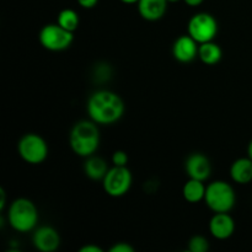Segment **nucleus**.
I'll return each mask as SVG.
<instances>
[{
    "label": "nucleus",
    "instance_id": "26",
    "mask_svg": "<svg viewBox=\"0 0 252 252\" xmlns=\"http://www.w3.org/2000/svg\"><path fill=\"white\" fill-rule=\"evenodd\" d=\"M248 154H249V158L252 160V140L250 142V144H249L248 147Z\"/></svg>",
    "mask_w": 252,
    "mask_h": 252
},
{
    "label": "nucleus",
    "instance_id": "25",
    "mask_svg": "<svg viewBox=\"0 0 252 252\" xmlns=\"http://www.w3.org/2000/svg\"><path fill=\"white\" fill-rule=\"evenodd\" d=\"M0 196H1V199H0V209L4 211V207H5V192L4 189H0Z\"/></svg>",
    "mask_w": 252,
    "mask_h": 252
},
{
    "label": "nucleus",
    "instance_id": "28",
    "mask_svg": "<svg viewBox=\"0 0 252 252\" xmlns=\"http://www.w3.org/2000/svg\"><path fill=\"white\" fill-rule=\"evenodd\" d=\"M167 1H169V2H177V1H180V0H167Z\"/></svg>",
    "mask_w": 252,
    "mask_h": 252
},
{
    "label": "nucleus",
    "instance_id": "4",
    "mask_svg": "<svg viewBox=\"0 0 252 252\" xmlns=\"http://www.w3.org/2000/svg\"><path fill=\"white\" fill-rule=\"evenodd\" d=\"M204 202L214 213H229L235 206V191L228 182L214 181L207 186Z\"/></svg>",
    "mask_w": 252,
    "mask_h": 252
},
{
    "label": "nucleus",
    "instance_id": "6",
    "mask_svg": "<svg viewBox=\"0 0 252 252\" xmlns=\"http://www.w3.org/2000/svg\"><path fill=\"white\" fill-rule=\"evenodd\" d=\"M38 39L43 48L52 52H59L71 46L74 34L73 32L63 29L57 22V24H48L42 27L38 34Z\"/></svg>",
    "mask_w": 252,
    "mask_h": 252
},
{
    "label": "nucleus",
    "instance_id": "21",
    "mask_svg": "<svg viewBox=\"0 0 252 252\" xmlns=\"http://www.w3.org/2000/svg\"><path fill=\"white\" fill-rule=\"evenodd\" d=\"M110 252H134V248L127 243H117L110 249Z\"/></svg>",
    "mask_w": 252,
    "mask_h": 252
},
{
    "label": "nucleus",
    "instance_id": "13",
    "mask_svg": "<svg viewBox=\"0 0 252 252\" xmlns=\"http://www.w3.org/2000/svg\"><path fill=\"white\" fill-rule=\"evenodd\" d=\"M167 0H139L138 11L147 21H158L167 10Z\"/></svg>",
    "mask_w": 252,
    "mask_h": 252
},
{
    "label": "nucleus",
    "instance_id": "10",
    "mask_svg": "<svg viewBox=\"0 0 252 252\" xmlns=\"http://www.w3.org/2000/svg\"><path fill=\"white\" fill-rule=\"evenodd\" d=\"M199 43L189 34L180 36L172 46V56L180 63H191L198 57Z\"/></svg>",
    "mask_w": 252,
    "mask_h": 252
},
{
    "label": "nucleus",
    "instance_id": "12",
    "mask_svg": "<svg viewBox=\"0 0 252 252\" xmlns=\"http://www.w3.org/2000/svg\"><path fill=\"white\" fill-rule=\"evenodd\" d=\"M209 231L218 240H226L235 231V221L228 213H214L209 221Z\"/></svg>",
    "mask_w": 252,
    "mask_h": 252
},
{
    "label": "nucleus",
    "instance_id": "22",
    "mask_svg": "<svg viewBox=\"0 0 252 252\" xmlns=\"http://www.w3.org/2000/svg\"><path fill=\"white\" fill-rule=\"evenodd\" d=\"M78 2L84 9H93V7L96 6L98 0H78Z\"/></svg>",
    "mask_w": 252,
    "mask_h": 252
},
{
    "label": "nucleus",
    "instance_id": "8",
    "mask_svg": "<svg viewBox=\"0 0 252 252\" xmlns=\"http://www.w3.org/2000/svg\"><path fill=\"white\" fill-rule=\"evenodd\" d=\"M133 177L127 166L111 167L102 180V186L106 193L111 197H122L130 189Z\"/></svg>",
    "mask_w": 252,
    "mask_h": 252
},
{
    "label": "nucleus",
    "instance_id": "19",
    "mask_svg": "<svg viewBox=\"0 0 252 252\" xmlns=\"http://www.w3.org/2000/svg\"><path fill=\"white\" fill-rule=\"evenodd\" d=\"M189 250L191 252H207L209 250L208 240L202 235H194L189 241Z\"/></svg>",
    "mask_w": 252,
    "mask_h": 252
},
{
    "label": "nucleus",
    "instance_id": "2",
    "mask_svg": "<svg viewBox=\"0 0 252 252\" xmlns=\"http://www.w3.org/2000/svg\"><path fill=\"white\" fill-rule=\"evenodd\" d=\"M71 150L81 158H89L100 147V130L94 121H79L73 126L69 134Z\"/></svg>",
    "mask_w": 252,
    "mask_h": 252
},
{
    "label": "nucleus",
    "instance_id": "16",
    "mask_svg": "<svg viewBox=\"0 0 252 252\" xmlns=\"http://www.w3.org/2000/svg\"><path fill=\"white\" fill-rule=\"evenodd\" d=\"M221 56H223L221 48L218 44L214 43L213 41L199 44L198 58L206 65H216V64H218L220 62Z\"/></svg>",
    "mask_w": 252,
    "mask_h": 252
},
{
    "label": "nucleus",
    "instance_id": "1",
    "mask_svg": "<svg viewBox=\"0 0 252 252\" xmlns=\"http://www.w3.org/2000/svg\"><path fill=\"white\" fill-rule=\"evenodd\" d=\"M89 117L97 125H113L125 113V102L120 95L110 90H98L89 97Z\"/></svg>",
    "mask_w": 252,
    "mask_h": 252
},
{
    "label": "nucleus",
    "instance_id": "9",
    "mask_svg": "<svg viewBox=\"0 0 252 252\" xmlns=\"http://www.w3.org/2000/svg\"><path fill=\"white\" fill-rule=\"evenodd\" d=\"M185 170L189 179L206 181L212 172V165L208 158L202 153H193L187 158L185 162Z\"/></svg>",
    "mask_w": 252,
    "mask_h": 252
},
{
    "label": "nucleus",
    "instance_id": "17",
    "mask_svg": "<svg viewBox=\"0 0 252 252\" xmlns=\"http://www.w3.org/2000/svg\"><path fill=\"white\" fill-rule=\"evenodd\" d=\"M207 187L204 186L203 181L199 180L189 179L186 184L184 185L182 189V194L184 198L189 203H198V202L204 201V196H206Z\"/></svg>",
    "mask_w": 252,
    "mask_h": 252
},
{
    "label": "nucleus",
    "instance_id": "15",
    "mask_svg": "<svg viewBox=\"0 0 252 252\" xmlns=\"http://www.w3.org/2000/svg\"><path fill=\"white\" fill-rule=\"evenodd\" d=\"M108 170L110 169L107 166V162L102 158L95 157V155L86 158V161L84 164V172L90 180H94V181L103 180Z\"/></svg>",
    "mask_w": 252,
    "mask_h": 252
},
{
    "label": "nucleus",
    "instance_id": "3",
    "mask_svg": "<svg viewBox=\"0 0 252 252\" xmlns=\"http://www.w3.org/2000/svg\"><path fill=\"white\" fill-rule=\"evenodd\" d=\"M7 220L14 230L19 233H29L33 230L38 223V211L30 199L17 198L10 204Z\"/></svg>",
    "mask_w": 252,
    "mask_h": 252
},
{
    "label": "nucleus",
    "instance_id": "7",
    "mask_svg": "<svg viewBox=\"0 0 252 252\" xmlns=\"http://www.w3.org/2000/svg\"><path fill=\"white\" fill-rule=\"evenodd\" d=\"M187 30L194 41L199 44L206 43L216 38L218 33V22L213 15L208 12H198L189 19Z\"/></svg>",
    "mask_w": 252,
    "mask_h": 252
},
{
    "label": "nucleus",
    "instance_id": "23",
    "mask_svg": "<svg viewBox=\"0 0 252 252\" xmlns=\"http://www.w3.org/2000/svg\"><path fill=\"white\" fill-rule=\"evenodd\" d=\"M103 250L96 245H85L79 249V252H102Z\"/></svg>",
    "mask_w": 252,
    "mask_h": 252
},
{
    "label": "nucleus",
    "instance_id": "11",
    "mask_svg": "<svg viewBox=\"0 0 252 252\" xmlns=\"http://www.w3.org/2000/svg\"><path fill=\"white\" fill-rule=\"evenodd\" d=\"M32 243L38 251L53 252L61 245V236L56 229L44 225L34 230Z\"/></svg>",
    "mask_w": 252,
    "mask_h": 252
},
{
    "label": "nucleus",
    "instance_id": "20",
    "mask_svg": "<svg viewBox=\"0 0 252 252\" xmlns=\"http://www.w3.org/2000/svg\"><path fill=\"white\" fill-rule=\"evenodd\" d=\"M112 162L115 166H127L128 155L123 150H117L112 155Z\"/></svg>",
    "mask_w": 252,
    "mask_h": 252
},
{
    "label": "nucleus",
    "instance_id": "24",
    "mask_svg": "<svg viewBox=\"0 0 252 252\" xmlns=\"http://www.w3.org/2000/svg\"><path fill=\"white\" fill-rule=\"evenodd\" d=\"M184 1L186 2L189 6L194 7V6H199V5H201L204 0H184Z\"/></svg>",
    "mask_w": 252,
    "mask_h": 252
},
{
    "label": "nucleus",
    "instance_id": "14",
    "mask_svg": "<svg viewBox=\"0 0 252 252\" xmlns=\"http://www.w3.org/2000/svg\"><path fill=\"white\" fill-rule=\"evenodd\" d=\"M230 176L235 184L248 185L252 181V160L250 158H240L230 166Z\"/></svg>",
    "mask_w": 252,
    "mask_h": 252
},
{
    "label": "nucleus",
    "instance_id": "18",
    "mask_svg": "<svg viewBox=\"0 0 252 252\" xmlns=\"http://www.w3.org/2000/svg\"><path fill=\"white\" fill-rule=\"evenodd\" d=\"M57 22H58L63 29L68 30V31L70 32H74L78 29L80 19H79V15L76 14V11H74V10L71 9H64L58 14Z\"/></svg>",
    "mask_w": 252,
    "mask_h": 252
},
{
    "label": "nucleus",
    "instance_id": "5",
    "mask_svg": "<svg viewBox=\"0 0 252 252\" xmlns=\"http://www.w3.org/2000/svg\"><path fill=\"white\" fill-rule=\"evenodd\" d=\"M17 152L20 158L27 164L38 165L48 157V145L39 134L27 133L22 135L17 143Z\"/></svg>",
    "mask_w": 252,
    "mask_h": 252
},
{
    "label": "nucleus",
    "instance_id": "27",
    "mask_svg": "<svg viewBox=\"0 0 252 252\" xmlns=\"http://www.w3.org/2000/svg\"><path fill=\"white\" fill-rule=\"evenodd\" d=\"M121 1L125 2V4H138L139 0H121Z\"/></svg>",
    "mask_w": 252,
    "mask_h": 252
}]
</instances>
